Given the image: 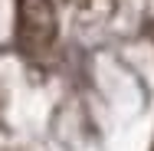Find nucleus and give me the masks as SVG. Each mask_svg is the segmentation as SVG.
I'll use <instances>...</instances> for the list:
<instances>
[{"instance_id":"f257e3e1","label":"nucleus","mask_w":154,"mask_h":151,"mask_svg":"<svg viewBox=\"0 0 154 151\" xmlns=\"http://www.w3.org/2000/svg\"><path fill=\"white\" fill-rule=\"evenodd\" d=\"M59 39V0H17V46L33 62L49 59Z\"/></svg>"},{"instance_id":"f03ea898","label":"nucleus","mask_w":154,"mask_h":151,"mask_svg":"<svg viewBox=\"0 0 154 151\" xmlns=\"http://www.w3.org/2000/svg\"><path fill=\"white\" fill-rule=\"evenodd\" d=\"M66 3H72V7H75V3H79V7H85V3H92V0H66Z\"/></svg>"},{"instance_id":"7ed1b4c3","label":"nucleus","mask_w":154,"mask_h":151,"mask_svg":"<svg viewBox=\"0 0 154 151\" xmlns=\"http://www.w3.org/2000/svg\"><path fill=\"white\" fill-rule=\"evenodd\" d=\"M151 151H154V141H151Z\"/></svg>"},{"instance_id":"20e7f679","label":"nucleus","mask_w":154,"mask_h":151,"mask_svg":"<svg viewBox=\"0 0 154 151\" xmlns=\"http://www.w3.org/2000/svg\"><path fill=\"white\" fill-rule=\"evenodd\" d=\"M0 151H7V148H0Z\"/></svg>"},{"instance_id":"39448f33","label":"nucleus","mask_w":154,"mask_h":151,"mask_svg":"<svg viewBox=\"0 0 154 151\" xmlns=\"http://www.w3.org/2000/svg\"><path fill=\"white\" fill-rule=\"evenodd\" d=\"M151 36H154V33H151Z\"/></svg>"}]
</instances>
